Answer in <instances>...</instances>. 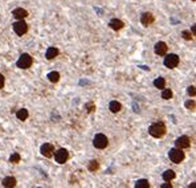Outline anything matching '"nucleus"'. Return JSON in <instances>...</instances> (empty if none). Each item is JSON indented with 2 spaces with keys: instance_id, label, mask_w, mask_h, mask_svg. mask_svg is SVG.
<instances>
[{
  "instance_id": "f257e3e1",
  "label": "nucleus",
  "mask_w": 196,
  "mask_h": 188,
  "mask_svg": "<svg viewBox=\"0 0 196 188\" xmlns=\"http://www.w3.org/2000/svg\"><path fill=\"white\" fill-rule=\"evenodd\" d=\"M148 133H150V135L154 136V138H162L166 134V125L162 121L152 123V125L148 127Z\"/></svg>"
},
{
  "instance_id": "f03ea898",
  "label": "nucleus",
  "mask_w": 196,
  "mask_h": 188,
  "mask_svg": "<svg viewBox=\"0 0 196 188\" xmlns=\"http://www.w3.org/2000/svg\"><path fill=\"white\" fill-rule=\"evenodd\" d=\"M168 156H170L171 162H174V163H180V162H183L184 158H185L183 150H182V149H178V147H175V149L170 150V152H168Z\"/></svg>"
},
{
  "instance_id": "7ed1b4c3",
  "label": "nucleus",
  "mask_w": 196,
  "mask_h": 188,
  "mask_svg": "<svg viewBox=\"0 0 196 188\" xmlns=\"http://www.w3.org/2000/svg\"><path fill=\"white\" fill-rule=\"evenodd\" d=\"M32 62H33L32 57L29 56L28 53H24V55H21L19 57L16 65H17V68H20V69H28V68H31Z\"/></svg>"
},
{
  "instance_id": "20e7f679",
  "label": "nucleus",
  "mask_w": 196,
  "mask_h": 188,
  "mask_svg": "<svg viewBox=\"0 0 196 188\" xmlns=\"http://www.w3.org/2000/svg\"><path fill=\"white\" fill-rule=\"evenodd\" d=\"M93 144H94L95 149L102 150V149H106V147H107L109 140L104 134H97V135L94 136V139H93Z\"/></svg>"
},
{
  "instance_id": "39448f33",
  "label": "nucleus",
  "mask_w": 196,
  "mask_h": 188,
  "mask_svg": "<svg viewBox=\"0 0 196 188\" xmlns=\"http://www.w3.org/2000/svg\"><path fill=\"white\" fill-rule=\"evenodd\" d=\"M13 31L19 36L25 35L28 32V24H26L24 20H17L16 23H13Z\"/></svg>"
},
{
  "instance_id": "423d86ee",
  "label": "nucleus",
  "mask_w": 196,
  "mask_h": 188,
  "mask_svg": "<svg viewBox=\"0 0 196 188\" xmlns=\"http://www.w3.org/2000/svg\"><path fill=\"white\" fill-rule=\"evenodd\" d=\"M69 158V152L66 151L65 149H60L58 151H56L54 152V160L57 162L58 164H64L66 163V160H68Z\"/></svg>"
},
{
  "instance_id": "0eeeda50",
  "label": "nucleus",
  "mask_w": 196,
  "mask_h": 188,
  "mask_svg": "<svg viewBox=\"0 0 196 188\" xmlns=\"http://www.w3.org/2000/svg\"><path fill=\"white\" fill-rule=\"evenodd\" d=\"M164 65L170 69H174L179 65V57L176 55H168L164 58Z\"/></svg>"
},
{
  "instance_id": "6e6552de",
  "label": "nucleus",
  "mask_w": 196,
  "mask_h": 188,
  "mask_svg": "<svg viewBox=\"0 0 196 188\" xmlns=\"http://www.w3.org/2000/svg\"><path fill=\"white\" fill-rule=\"evenodd\" d=\"M191 146V140L188 136H179V138L175 140V147H178V149H182V150H185V149H188V147Z\"/></svg>"
},
{
  "instance_id": "1a4fd4ad",
  "label": "nucleus",
  "mask_w": 196,
  "mask_h": 188,
  "mask_svg": "<svg viewBox=\"0 0 196 188\" xmlns=\"http://www.w3.org/2000/svg\"><path fill=\"white\" fill-rule=\"evenodd\" d=\"M40 151H41V155L42 156L52 158L53 154H54V147H53L52 143H44L41 146V149H40Z\"/></svg>"
},
{
  "instance_id": "9d476101",
  "label": "nucleus",
  "mask_w": 196,
  "mask_h": 188,
  "mask_svg": "<svg viewBox=\"0 0 196 188\" xmlns=\"http://www.w3.org/2000/svg\"><path fill=\"white\" fill-rule=\"evenodd\" d=\"M141 23L143 24L145 27H148L150 24H152L154 23V15L150 12H145V13H142V16H141Z\"/></svg>"
},
{
  "instance_id": "9b49d317",
  "label": "nucleus",
  "mask_w": 196,
  "mask_h": 188,
  "mask_svg": "<svg viewBox=\"0 0 196 188\" xmlns=\"http://www.w3.org/2000/svg\"><path fill=\"white\" fill-rule=\"evenodd\" d=\"M167 44L163 41H159L155 44V53H157L158 56H164L166 53H167Z\"/></svg>"
},
{
  "instance_id": "f8f14e48",
  "label": "nucleus",
  "mask_w": 196,
  "mask_h": 188,
  "mask_svg": "<svg viewBox=\"0 0 196 188\" xmlns=\"http://www.w3.org/2000/svg\"><path fill=\"white\" fill-rule=\"evenodd\" d=\"M12 15H13V17L17 20H24L26 16H28V11L24 8H16V9H13Z\"/></svg>"
},
{
  "instance_id": "ddd939ff",
  "label": "nucleus",
  "mask_w": 196,
  "mask_h": 188,
  "mask_svg": "<svg viewBox=\"0 0 196 188\" xmlns=\"http://www.w3.org/2000/svg\"><path fill=\"white\" fill-rule=\"evenodd\" d=\"M109 25H110V28L111 29H114V31H119V29H122L123 28V21H121V20H118V19H113L110 23H109Z\"/></svg>"
},
{
  "instance_id": "4468645a",
  "label": "nucleus",
  "mask_w": 196,
  "mask_h": 188,
  "mask_svg": "<svg viewBox=\"0 0 196 188\" xmlns=\"http://www.w3.org/2000/svg\"><path fill=\"white\" fill-rule=\"evenodd\" d=\"M57 56H58V49L54 48V46L48 48V50H46V53H45V57L48 60H53L54 57H57Z\"/></svg>"
},
{
  "instance_id": "2eb2a0df",
  "label": "nucleus",
  "mask_w": 196,
  "mask_h": 188,
  "mask_svg": "<svg viewBox=\"0 0 196 188\" xmlns=\"http://www.w3.org/2000/svg\"><path fill=\"white\" fill-rule=\"evenodd\" d=\"M2 184L4 187H15L16 186V179L13 176H7V177H4L3 179V182H2Z\"/></svg>"
},
{
  "instance_id": "dca6fc26",
  "label": "nucleus",
  "mask_w": 196,
  "mask_h": 188,
  "mask_svg": "<svg viewBox=\"0 0 196 188\" xmlns=\"http://www.w3.org/2000/svg\"><path fill=\"white\" fill-rule=\"evenodd\" d=\"M109 109H110L111 113H118L119 110L122 109V105L118 102V101H111V102L109 103Z\"/></svg>"
},
{
  "instance_id": "f3484780",
  "label": "nucleus",
  "mask_w": 196,
  "mask_h": 188,
  "mask_svg": "<svg viewBox=\"0 0 196 188\" xmlns=\"http://www.w3.org/2000/svg\"><path fill=\"white\" fill-rule=\"evenodd\" d=\"M16 117H17V119H20V121H25L29 117V113L26 109H20V110H17V113H16Z\"/></svg>"
},
{
  "instance_id": "a211bd4d",
  "label": "nucleus",
  "mask_w": 196,
  "mask_h": 188,
  "mask_svg": "<svg viewBox=\"0 0 196 188\" xmlns=\"http://www.w3.org/2000/svg\"><path fill=\"white\" fill-rule=\"evenodd\" d=\"M163 179L166 182H171L172 179H175V172L172 170H167L163 172Z\"/></svg>"
},
{
  "instance_id": "6ab92c4d",
  "label": "nucleus",
  "mask_w": 196,
  "mask_h": 188,
  "mask_svg": "<svg viewBox=\"0 0 196 188\" xmlns=\"http://www.w3.org/2000/svg\"><path fill=\"white\" fill-rule=\"evenodd\" d=\"M48 80L51 82L53 83H56V82H58V80H60V73L58 72H51L48 74Z\"/></svg>"
},
{
  "instance_id": "aec40b11",
  "label": "nucleus",
  "mask_w": 196,
  "mask_h": 188,
  "mask_svg": "<svg viewBox=\"0 0 196 188\" xmlns=\"http://www.w3.org/2000/svg\"><path fill=\"white\" fill-rule=\"evenodd\" d=\"M154 85H155V88H158V89H164V86H166L164 78H163V77H159V78H157L154 81Z\"/></svg>"
},
{
  "instance_id": "412c9836",
  "label": "nucleus",
  "mask_w": 196,
  "mask_h": 188,
  "mask_svg": "<svg viewBox=\"0 0 196 188\" xmlns=\"http://www.w3.org/2000/svg\"><path fill=\"white\" fill-rule=\"evenodd\" d=\"M148 187H150V183H148L146 179L138 180V182L135 183V188H148Z\"/></svg>"
},
{
  "instance_id": "4be33fe9",
  "label": "nucleus",
  "mask_w": 196,
  "mask_h": 188,
  "mask_svg": "<svg viewBox=\"0 0 196 188\" xmlns=\"http://www.w3.org/2000/svg\"><path fill=\"white\" fill-rule=\"evenodd\" d=\"M88 168H89V171H92V172H94V171H97V170L99 168V163L97 162V160H92V162L89 163Z\"/></svg>"
},
{
  "instance_id": "5701e85b",
  "label": "nucleus",
  "mask_w": 196,
  "mask_h": 188,
  "mask_svg": "<svg viewBox=\"0 0 196 188\" xmlns=\"http://www.w3.org/2000/svg\"><path fill=\"white\" fill-rule=\"evenodd\" d=\"M162 98L171 99L172 98V90L171 89H163V92H162Z\"/></svg>"
},
{
  "instance_id": "b1692460",
  "label": "nucleus",
  "mask_w": 196,
  "mask_h": 188,
  "mask_svg": "<svg viewBox=\"0 0 196 188\" xmlns=\"http://www.w3.org/2000/svg\"><path fill=\"white\" fill-rule=\"evenodd\" d=\"M20 159H21V156H20L19 152H13L11 156H9V162L11 163H19Z\"/></svg>"
},
{
  "instance_id": "393cba45",
  "label": "nucleus",
  "mask_w": 196,
  "mask_h": 188,
  "mask_svg": "<svg viewBox=\"0 0 196 188\" xmlns=\"http://www.w3.org/2000/svg\"><path fill=\"white\" fill-rule=\"evenodd\" d=\"M185 107H187L188 110H194L195 107H196V102L194 99H188V101H185Z\"/></svg>"
},
{
  "instance_id": "a878e982",
  "label": "nucleus",
  "mask_w": 196,
  "mask_h": 188,
  "mask_svg": "<svg viewBox=\"0 0 196 188\" xmlns=\"http://www.w3.org/2000/svg\"><path fill=\"white\" fill-rule=\"evenodd\" d=\"M187 93H188V96H191V97H195L196 96V86H188V89H187Z\"/></svg>"
},
{
  "instance_id": "bb28decb",
  "label": "nucleus",
  "mask_w": 196,
  "mask_h": 188,
  "mask_svg": "<svg viewBox=\"0 0 196 188\" xmlns=\"http://www.w3.org/2000/svg\"><path fill=\"white\" fill-rule=\"evenodd\" d=\"M182 36H183L184 40H191L194 35H192L191 32H188V31H183V32H182Z\"/></svg>"
},
{
  "instance_id": "cd10ccee",
  "label": "nucleus",
  "mask_w": 196,
  "mask_h": 188,
  "mask_svg": "<svg viewBox=\"0 0 196 188\" xmlns=\"http://www.w3.org/2000/svg\"><path fill=\"white\" fill-rule=\"evenodd\" d=\"M86 109H88L89 113H93L95 110V105L93 102H89V103H86Z\"/></svg>"
},
{
  "instance_id": "c85d7f7f",
  "label": "nucleus",
  "mask_w": 196,
  "mask_h": 188,
  "mask_svg": "<svg viewBox=\"0 0 196 188\" xmlns=\"http://www.w3.org/2000/svg\"><path fill=\"white\" fill-rule=\"evenodd\" d=\"M3 86H4V76L0 74V89H3Z\"/></svg>"
},
{
  "instance_id": "c756f323",
  "label": "nucleus",
  "mask_w": 196,
  "mask_h": 188,
  "mask_svg": "<svg viewBox=\"0 0 196 188\" xmlns=\"http://www.w3.org/2000/svg\"><path fill=\"white\" fill-rule=\"evenodd\" d=\"M191 32H192V35L196 36V24L192 25V29H191Z\"/></svg>"
},
{
  "instance_id": "7c9ffc66",
  "label": "nucleus",
  "mask_w": 196,
  "mask_h": 188,
  "mask_svg": "<svg viewBox=\"0 0 196 188\" xmlns=\"http://www.w3.org/2000/svg\"><path fill=\"white\" fill-rule=\"evenodd\" d=\"M162 188H172V186H171V184H162Z\"/></svg>"
},
{
  "instance_id": "2f4dec72",
  "label": "nucleus",
  "mask_w": 196,
  "mask_h": 188,
  "mask_svg": "<svg viewBox=\"0 0 196 188\" xmlns=\"http://www.w3.org/2000/svg\"><path fill=\"white\" fill-rule=\"evenodd\" d=\"M190 188H196V183H192L190 186Z\"/></svg>"
}]
</instances>
